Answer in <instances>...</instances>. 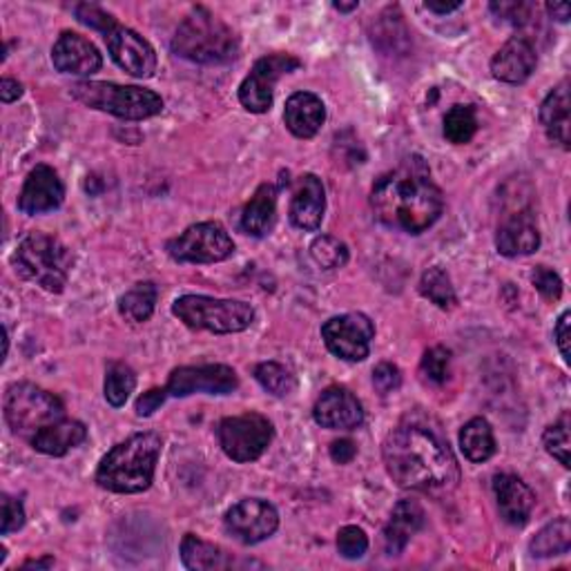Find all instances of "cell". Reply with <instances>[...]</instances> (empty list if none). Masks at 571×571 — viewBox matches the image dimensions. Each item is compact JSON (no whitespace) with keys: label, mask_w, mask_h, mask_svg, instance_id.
Returning a JSON list of instances; mask_svg holds the SVG:
<instances>
[{"label":"cell","mask_w":571,"mask_h":571,"mask_svg":"<svg viewBox=\"0 0 571 571\" xmlns=\"http://www.w3.org/2000/svg\"><path fill=\"white\" fill-rule=\"evenodd\" d=\"M382 458L389 476L402 489L449 495L460 484V465L449 442L424 426L393 429L382 444Z\"/></svg>","instance_id":"6da1fadb"},{"label":"cell","mask_w":571,"mask_h":571,"mask_svg":"<svg viewBox=\"0 0 571 571\" xmlns=\"http://www.w3.org/2000/svg\"><path fill=\"white\" fill-rule=\"evenodd\" d=\"M370 208L385 226L409 235L429 230L444 210L439 185L420 155H409L398 168L379 176L370 190Z\"/></svg>","instance_id":"7a4b0ae2"},{"label":"cell","mask_w":571,"mask_h":571,"mask_svg":"<svg viewBox=\"0 0 571 571\" xmlns=\"http://www.w3.org/2000/svg\"><path fill=\"white\" fill-rule=\"evenodd\" d=\"M163 449L159 433H135L105 454L96 469V484L112 493H144L150 489Z\"/></svg>","instance_id":"3957f363"},{"label":"cell","mask_w":571,"mask_h":571,"mask_svg":"<svg viewBox=\"0 0 571 571\" xmlns=\"http://www.w3.org/2000/svg\"><path fill=\"white\" fill-rule=\"evenodd\" d=\"M172 52L197 66H228L239 56V38L230 25L206 8L190 12L172 36Z\"/></svg>","instance_id":"277c9868"},{"label":"cell","mask_w":571,"mask_h":571,"mask_svg":"<svg viewBox=\"0 0 571 571\" xmlns=\"http://www.w3.org/2000/svg\"><path fill=\"white\" fill-rule=\"evenodd\" d=\"M12 264L16 275L25 282L58 295L68 286L75 255L60 239L43 232H30L21 239Z\"/></svg>","instance_id":"5b68a950"},{"label":"cell","mask_w":571,"mask_h":571,"mask_svg":"<svg viewBox=\"0 0 571 571\" xmlns=\"http://www.w3.org/2000/svg\"><path fill=\"white\" fill-rule=\"evenodd\" d=\"M174 317L187 329L217 335L241 333L255 322V308L239 299H217L208 295H183L172 304Z\"/></svg>","instance_id":"8992f818"},{"label":"cell","mask_w":571,"mask_h":571,"mask_svg":"<svg viewBox=\"0 0 571 571\" xmlns=\"http://www.w3.org/2000/svg\"><path fill=\"white\" fill-rule=\"evenodd\" d=\"M72 96L85 107L107 112L123 121H144L163 112V99L139 85L83 81L72 85Z\"/></svg>","instance_id":"52a82bcc"},{"label":"cell","mask_w":571,"mask_h":571,"mask_svg":"<svg viewBox=\"0 0 571 571\" xmlns=\"http://www.w3.org/2000/svg\"><path fill=\"white\" fill-rule=\"evenodd\" d=\"M3 411L10 429L27 442L45 426L66 418V407H62V402L54 393L32 382L12 385L5 393Z\"/></svg>","instance_id":"ba28073f"},{"label":"cell","mask_w":571,"mask_h":571,"mask_svg":"<svg viewBox=\"0 0 571 571\" xmlns=\"http://www.w3.org/2000/svg\"><path fill=\"white\" fill-rule=\"evenodd\" d=\"M221 452L239 465L260 460L275 437L273 422L262 413H241L224 418L217 426Z\"/></svg>","instance_id":"9c48e42d"},{"label":"cell","mask_w":571,"mask_h":571,"mask_svg":"<svg viewBox=\"0 0 571 571\" xmlns=\"http://www.w3.org/2000/svg\"><path fill=\"white\" fill-rule=\"evenodd\" d=\"M165 250L179 264H219L232 258L235 241L219 221H202L170 239Z\"/></svg>","instance_id":"30bf717a"},{"label":"cell","mask_w":571,"mask_h":571,"mask_svg":"<svg viewBox=\"0 0 571 571\" xmlns=\"http://www.w3.org/2000/svg\"><path fill=\"white\" fill-rule=\"evenodd\" d=\"M299 68L301 60L293 54L262 56L239 85V103L252 114L269 112L273 107L277 81Z\"/></svg>","instance_id":"8fae6325"},{"label":"cell","mask_w":571,"mask_h":571,"mask_svg":"<svg viewBox=\"0 0 571 571\" xmlns=\"http://www.w3.org/2000/svg\"><path fill=\"white\" fill-rule=\"evenodd\" d=\"M224 527L241 545H260L277 532L279 514L264 498H243L226 512Z\"/></svg>","instance_id":"7c38bea8"},{"label":"cell","mask_w":571,"mask_h":571,"mask_svg":"<svg viewBox=\"0 0 571 571\" xmlns=\"http://www.w3.org/2000/svg\"><path fill=\"white\" fill-rule=\"evenodd\" d=\"M239 387V377L228 364H202V366H179L168 377V396L187 398L195 393L208 396H230Z\"/></svg>","instance_id":"4fadbf2b"},{"label":"cell","mask_w":571,"mask_h":571,"mask_svg":"<svg viewBox=\"0 0 571 571\" xmlns=\"http://www.w3.org/2000/svg\"><path fill=\"white\" fill-rule=\"evenodd\" d=\"M375 327L364 312H346L331 317L322 327L327 349L344 362H362L370 353Z\"/></svg>","instance_id":"5bb4252c"},{"label":"cell","mask_w":571,"mask_h":571,"mask_svg":"<svg viewBox=\"0 0 571 571\" xmlns=\"http://www.w3.org/2000/svg\"><path fill=\"white\" fill-rule=\"evenodd\" d=\"M107 52L116 66L135 79H150L157 72V52L155 47L135 30L114 25L103 34Z\"/></svg>","instance_id":"9a60e30c"},{"label":"cell","mask_w":571,"mask_h":571,"mask_svg":"<svg viewBox=\"0 0 571 571\" xmlns=\"http://www.w3.org/2000/svg\"><path fill=\"white\" fill-rule=\"evenodd\" d=\"M538 66V49L529 34L521 32L506 41L491 58V75L500 83L521 85Z\"/></svg>","instance_id":"2e32d148"},{"label":"cell","mask_w":571,"mask_h":571,"mask_svg":"<svg viewBox=\"0 0 571 571\" xmlns=\"http://www.w3.org/2000/svg\"><path fill=\"white\" fill-rule=\"evenodd\" d=\"M62 199H66V185L58 179V172L41 163L27 174L23 183L19 195V210L30 217L45 215L58 210L62 206Z\"/></svg>","instance_id":"e0dca14e"},{"label":"cell","mask_w":571,"mask_h":571,"mask_svg":"<svg viewBox=\"0 0 571 571\" xmlns=\"http://www.w3.org/2000/svg\"><path fill=\"white\" fill-rule=\"evenodd\" d=\"M52 62L60 75L92 77L103 68V56L85 36L62 32L52 47Z\"/></svg>","instance_id":"ac0fdd59"},{"label":"cell","mask_w":571,"mask_h":571,"mask_svg":"<svg viewBox=\"0 0 571 571\" xmlns=\"http://www.w3.org/2000/svg\"><path fill=\"white\" fill-rule=\"evenodd\" d=\"M312 420L322 429L351 431L362 426V402L346 387H329L312 407Z\"/></svg>","instance_id":"d6986e66"},{"label":"cell","mask_w":571,"mask_h":571,"mask_svg":"<svg viewBox=\"0 0 571 571\" xmlns=\"http://www.w3.org/2000/svg\"><path fill=\"white\" fill-rule=\"evenodd\" d=\"M327 213V190L317 174H301L295 183L288 208L290 224L304 232L320 230Z\"/></svg>","instance_id":"ffe728a7"},{"label":"cell","mask_w":571,"mask_h":571,"mask_svg":"<svg viewBox=\"0 0 571 571\" xmlns=\"http://www.w3.org/2000/svg\"><path fill=\"white\" fill-rule=\"evenodd\" d=\"M495 248L502 258H527L540 248V230L529 208L506 215L495 232Z\"/></svg>","instance_id":"44dd1931"},{"label":"cell","mask_w":571,"mask_h":571,"mask_svg":"<svg viewBox=\"0 0 571 571\" xmlns=\"http://www.w3.org/2000/svg\"><path fill=\"white\" fill-rule=\"evenodd\" d=\"M493 495H495L498 510H500V516L504 518V523H510L512 527L527 525L534 506H536V495L523 478H518L514 473L495 476Z\"/></svg>","instance_id":"7402d4cb"},{"label":"cell","mask_w":571,"mask_h":571,"mask_svg":"<svg viewBox=\"0 0 571 571\" xmlns=\"http://www.w3.org/2000/svg\"><path fill=\"white\" fill-rule=\"evenodd\" d=\"M327 121L324 101L312 92H295L284 107V123L293 137L312 139Z\"/></svg>","instance_id":"603a6c76"},{"label":"cell","mask_w":571,"mask_h":571,"mask_svg":"<svg viewBox=\"0 0 571 571\" xmlns=\"http://www.w3.org/2000/svg\"><path fill=\"white\" fill-rule=\"evenodd\" d=\"M85 439H88V429L83 422L62 418V420L45 426L43 431H38L30 439V444L34 452H38L43 456L62 458V456H68L72 449L81 447Z\"/></svg>","instance_id":"cb8c5ba5"},{"label":"cell","mask_w":571,"mask_h":571,"mask_svg":"<svg viewBox=\"0 0 571 571\" xmlns=\"http://www.w3.org/2000/svg\"><path fill=\"white\" fill-rule=\"evenodd\" d=\"M424 527V512L415 500H400L385 527V551L400 556L409 540Z\"/></svg>","instance_id":"d4e9b609"},{"label":"cell","mask_w":571,"mask_h":571,"mask_svg":"<svg viewBox=\"0 0 571 571\" xmlns=\"http://www.w3.org/2000/svg\"><path fill=\"white\" fill-rule=\"evenodd\" d=\"M277 221V187L262 183L241 213V230L250 237H266Z\"/></svg>","instance_id":"484cf974"},{"label":"cell","mask_w":571,"mask_h":571,"mask_svg":"<svg viewBox=\"0 0 571 571\" xmlns=\"http://www.w3.org/2000/svg\"><path fill=\"white\" fill-rule=\"evenodd\" d=\"M540 123L551 144L569 150V81L558 83L540 105Z\"/></svg>","instance_id":"4316f807"},{"label":"cell","mask_w":571,"mask_h":571,"mask_svg":"<svg viewBox=\"0 0 571 571\" xmlns=\"http://www.w3.org/2000/svg\"><path fill=\"white\" fill-rule=\"evenodd\" d=\"M181 562L187 569L204 571V569H230L235 558L226 553L221 547L202 540L195 534H185L181 540Z\"/></svg>","instance_id":"83f0119b"},{"label":"cell","mask_w":571,"mask_h":571,"mask_svg":"<svg viewBox=\"0 0 571 571\" xmlns=\"http://www.w3.org/2000/svg\"><path fill=\"white\" fill-rule=\"evenodd\" d=\"M460 449L465 458L473 465H482L495 454L493 429L484 418L469 420L460 431Z\"/></svg>","instance_id":"f1b7e54d"},{"label":"cell","mask_w":571,"mask_h":571,"mask_svg":"<svg viewBox=\"0 0 571 571\" xmlns=\"http://www.w3.org/2000/svg\"><path fill=\"white\" fill-rule=\"evenodd\" d=\"M159 299V288L152 282H139L118 299V312L133 324L148 322Z\"/></svg>","instance_id":"f546056e"},{"label":"cell","mask_w":571,"mask_h":571,"mask_svg":"<svg viewBox=\"0 0 571 571\" xmlns=\"http://www.w3.org/2000/svg\"><path fill=\"white\" fill-rule=\"evenodd\" d=\"M571 549V523L569 518H558L545 525L529 543V551L534 558H551L564 556Z\"/></svg>","instance_id":"4dcf8cb0"},{"label":"cell","mask_w":571,"mask_h":571,"mask_svg":"<svg viewBox=\"0 0 571 571\" xmlns=\"http://www.w3.org/2000/svg\"><path fill=\"white\" fill-rule=\"evenodd\" d=\"M135 389H137V373L133 370V366H128L125 362H110L105 370V385H103L107 404L114 409L125 407V402L130 400Z\"/></svg>","instance_id":"1f68e13d"},{"label":"cell","mask_w":571,"mask_h":571,"mask_svg":"<svg viewBox=\"0 0 571 571\" xmlns=\"http://www.w3.org/2000/svg\"><path fill=\"white\" fill-rule=\"evenodd\" d=\"M418 288H420V295L424 299H429L431 304H435L442 310H452L458 304V295H456V288L452 284V277H449L447 271L439 269V266L424 271Z\"/></svg>","instance_id":"d6a6232c"},{"label":"cell","mask_w":571,"mask_h":571,"mask_svg":"<svg viewBox=\"0 0 571 571\" xmlns=\"http://www.w3.org/2000/svg\"><path fill=\"white\" fill-rule=\"evenodd\" d=\"M478 133V114L473 105H454L444 116V139L454 146L469 144Z\"/></svg>","instance_id":"836d02e7"},{"label":"cell","mask_w":571,"mask_h":571,"mask_svg":"<svg viewBox=\"0 0 571 571\" xmlns=\"http://www.w3.org/2000/svg\"><path fill=\"white\" fill-rule=\"evenodd\" d=\"M310 258L324 271H338L349 264V245L333 235H320L310 243Z\"/></svg>","instance_id":"e575fe53"},{"label":"cell","mask_w":571,"mask_h":571,"mask_svg":"<svg viewBox=\"0 0 571 571\" xmlns=\"http://www.w3.org/2000/svg\"><path fill=\"white\" fill-rule=\"evenodd\" d=\"M255 379L275 398H286L297 389L295 375L279 362H262L255 368Z\"/></svg>","instance_id":"d590c367"},{"label":"cell","mask_w":571,"mask_h":571,"mask_svg":"<svg viewBox=\"0 0 571 571\" xmlns=\"http://www.w3.org/2000/svg\"><path fill=\"white\" fill-rule=\"evenodd\" d=\"M569 413L562 411L560 418L549 424L543 433V444H545V452L558 460V465H562L564 469H569V447H571V439H569Z\"/></svg>","instance_id":"8d00e7d4"},{"label":"cell","mask_w":571,"mask_h":571,"mask_svg":"<svg viewBox=\"0 0 571 571\" xmlns=\"http://www.w3.org/2000/svg\"><path fill=\"white\" fill-rule=\"evenodd\" d=\"M489 10L500 23H510L521 30L532 25L534 16L538 14V5L523 3V0H500V3H491Z\"/></svg>","instance_id":"74e56055"},{"label":"cell","mask_w":571,"mask_h":571,"mask_svg":"<svg viewBox=\"0 0 571 571\" xmlns=\"http://www.w3.org/2000/svg\"><path fill=\"white\" fill-rule=\"evenodd\" d=\"M449 364H452V351L444 346H433L424 353L420 362V373L431 385H444L449 377Z\"/></svg>","instance_id":"f35d334b"},{"label":"cell","mask_w":571,"mask_h":571,"mask_svg":"<svg viewBox=\"0 0 571 571\" xmlns=\"http://www.w3.org/2000/svg\"><path fill=\"white\" fill-rule=\"evenodd\" d=\"M338 551L346 560H359L368 551V538L364 529L355 525H346L338 534Z\"/></svg>","instance_id":"ab89813d"},{"label":"cell","mask_w":571,"mask_h":571,"mask_svg":"<svg viewBox=\"0 0 571 571\" xmlns=\"http://www.w3.org/2000/svg\"><path fill=\"white\" fill-rule=\"evenodd\" d=\"M532 284L547 301H558L562 297V279L549 266H536L532 273Z\"/></svg>","instance_id":"60d3db41"},{"label":"cell","mask_w":571,"mask_h":571,"mask_svg":"<svg viewBox=\"0 0 571 571\" xmlns=\"http://www.w3.org/2000/svg\"><path fill=\"white\" fill-rule=\"evenodd\" d=\"M373 387L379 396H389L402 387V373L396 364L382 362L373 368Z\"/></svg>","instance_id":"b9f144b4"},{"label":"cell","mask_w":571,"mask_h":571,"mask_svg":"<svg viewBox=\"0 0 571 571\" xmlns=\"http://www.w3.org/2000/svg\"><path fill=\"white\" fill-rule=\"evenodd\" d=\"M75 14H77V19H79L83 25H88V27L101 32V34H107L114 25H118L114 16H110V14L103 12L99 5H92V3H81V5H77V8H75Z\"/></svg>","instance_id":"7bdbcfd3"},{"label":"cell","mask_w":571,"mask_h":571,"mask_svg":"<svg viewBox=\"0 0 571 571\" xmlns=\"http://www.w3.org/2000/svg\"><path fill=\"white\" fill-rule=\"evenodd\" d=\"M3 523H0V534L10 536L12 532L23 529L25 525V506L21 500L12 498L10 493H3Z\"/></svg>","instance_id":"ee69618b"},{"label":"cell","mask_w":571,"mask_h":571,"mask_svg":"<svg viewBox=\"0 0 571 571\" xmlns=\"http://www.w3.org/2000/svg\"><path fill=\"white\" fill-rule=\"evenodd\" d=\"M168 398V391L165 389H150L148 393H144L139 400H137V415L139 418H150L155 411H159V407L165 402Z\"/></svg>","instance_id":"f6af8a7d"},{"label":"cell","mask_w":571,"mask_h":571,"mask_svg":"<svg viewBox=\"0 0 571 571\" xmlns=\"http://www.w3.org/2000/svg\"><path fill=\"white\" fill-rule=\"evenodd\" d=\"M569 320H571V312L564 310L558 317L556 329H553V340H556V346H558L564 364H569Z\"/></svg>","instance_id":"bcb514c9"},{"label":"cell","mask_w":571,"mask_h":571,"mask_svg":"<svg viewBox=\"0 0 571 571\" xmlns=\"http://www.w3.org/2000/svg\"><path fill=\"white\" fill-rule=\"evenodd\" d=\"M355 456H357V447H355L353 439L342 437V439H335L331 444V460L335 465H349V462H353Z\"/></svg>","instance_id":"7dc6e473"},{"label":"cell","mask_w":571,"mask_h":571,"mask_svg":"<svg viewBox=\"0 0 571 571\" xmlns=\"http://www.w3.org/2000/svg\"><path fill=\"white\" fill-rule=\"evenodd\" d=\"M21 96H23V85L16 79H3V83H0V99H3V103H14Z\"/></svg>","instance_id":"c3c4849f"},{"label":"cell","mask_w":571,"mask_h":571,"mask_svg":"<svg viewBox=\"0 0 571 571\" xmlns=\"http://www.w3.org/2000/svg\"><path fill=\"white\" fill-rule=\"evenodd\" d=\"M545 12L551 16V21H558V23L569 21V5L567 3H549V5H545Z\"/></svg>","instance_id":"681fc988"},{"label":"cell","mask_w":571,"mask_h":571,"mask_svg":"<svg viewBox=\"0 0 571 571\" xmlns=\"http://www.w3.org/2000/svg\"><path fill=\"white\" fill-rule=\"evenodd\" d=\"M424 8H426L429 12H433V14H439V16H444V14H452V12L460 10V8H462V3H433V0H426Z\"/></svg>","instance_id":"f907efd6"},{"label":"cell","mask_w":571,"mask_h":571,"mask_svg":"<svg viewBox=\"0 0 571 571\" xmlns=\"http://www.w3.org/2000/svg\"><path fill=\"white\" fill-rule=\"evenodd\" d=\"M49 567H54V558L52 556H45L41 560H27L23 564V569H49Z\"/></svg>","instance_id":"816d5d0a"},{"label":"cell","mask_w":571,"mask_h":571,"mask_svg":"<svg viewBox=\"0 0 571 571\" xmlns=\"http://www.w3.org/2000/svg\"><path fill=\"white\" fill-rule=\"evenodd\" d=\"M333 8L342 14H349V12H355L359 8V3H357V0H353V3H333Z\"/></svg>","instance_id":"f5cc1de1"}]
</instances>
